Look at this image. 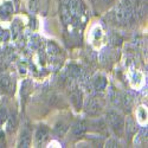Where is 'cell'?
Wrapping results in <instances>:
<instances>
[{
    "label": "cell",
    "instance_id": "obj_1",
    "mask_svg": "<svg viewBox=\"0 0 148 148\" xmlns=\"http://www.w3.org/2000/svg\"><path fill=\"white\" fill-rule=\"evenodd\" d=\"M114 19L121 25H126L133 20L132 0H121L114 10Z\"/></svg>",
    "mask_w": 148,
    "mask_h": 148
},
{
    "label": "cell",
    "instance_id": "obj_2",
    "mask_svg": "<svg viewBox=\"0 0 148 148\" xmlns=\"http://www.w3.org/2000/svg\"><path fill=\"white\" fill-rule=\"evenodd\" d=\"M106 121L107 125H109V127L112 128V130H114L116 135L122 136L125 133V119L120 113L115 110H109L106 116Z\"/></svg>",
    "mask_w": 148,
    "mask_h": 148
},
{
    "label": "cell",
    "instance_id": "obj_3",
    "mask_svg": "<svg viewBox=\"0 0 148 148\" xmlns=\"http://www.w3.org/2000/svg\"><path fill=\"white\" fill-rule=\"evenodd\" d=\"M104 108V100L101 96H91L84 104V110L88 115H98Z\"/></svg>",
    "mask_w": 148,
    "mask_h": 148
},
{
    "label": "cell",
    "instance_id": "obj_4",
    "mask_svg": "<svg viewBox=\"0 0 148 148\" xmlns=\"http://www.w3.org/2000/svg\"><path fill=\"white\" fill-rule=\"evenodd\" d=\"M69 11L71 14V21H78L85 13V5L83 0H70Z\"/></svg>",
    "mask_w": 148,
    "mask_h": 148
},
{
    "label": "cell",
    "instance_id": "obj_5",
    "mask_svg": "<svg viewBox=\"0 0 148 148\" xmlns=\"http://www.w3.org/2000/svg\"><path fill=\"white\" fill-rule=\"evenodd\" d=\"M133 4V19H142L146 14L147 5L143 0H135Z\"/></svg>",
    "mask_w": 148,
    "mask_h": 148
},
{
    "label": "cell",
    "instance_id": "obj_6",
    "mask_svg": "<svg viewBox=\"0 0 148 148\" xmlns=\"http://www.w3.org/2000/svg\"><path fill=\"white\" fill-rule=\"evenodd\" d=\"M70 101L77 112L81 110L83 107V92L77 88H72L70 91Z\"/></svg>",
    "mask_w": 148,
    "mask_h": 148
},
{
    "label": "cell",
    "instance_id": "obj_7",
    "mask_svg": "<svg viewBox=\"0 0 148 148\" xmlns=\"http://www.w3.org/2000/svg\"><path fill=\"white\" fill-rule=\"evenodd\" d=\"M36 142L38 146L44 145L49 138H50V129H49L46 126H39L36 130Z\"/></svg>",
    "mask_w": 148,
    "mask_h": 148
},
{
    "label": "cell",
    "instance_id": "obj_8",
    "mask_svg": "<svg viewBox=\"0 0 148 148\" xmlns=\"http://www.w3.org/2000/svg\"><path fill=\"white\" fill-rule=\"evenodd\" d=\"M0 89H1L5 94L12 95L14 92V84L12 78L8 75H3L0 78Z\"/></svg>",
    "mask_w": 148,
    "mask_h": 148
},
{
    "label": "cell",
    "instance_id": "obj_9",
    "mask_svg": "<svg viewBox=\"0 0 148 148\" xmlns=\"http://www.w3.org/2000/svg\"><path fill=\"white\" fill-rule=\"evenodd\" d=\"M107 78L103 76V75H96L92 81H91V85H92V88L95 89V91L97 92H102L106 88H107Z\"/></svg>",
    "mask_w": 148,
    "mask_h": 148
},
{
    "label": "cell",
    "instance_id": "obj_10",
    "mask_svg": "<svg viewBox=\"0 0 148 148\" xmlns=\"http://www.w3.org/2000/svg\"><path fill=\"white\" fill-rule=\"evenodd\" d=\"M88 130V126H87V122L81 120V121H77L75 125L72 126V129H71V133L75 138H81L83 135L87 133Z\"/></svg>",
    "mask_w": 148,
    "mask_h": 148
},
{
    "label": "cell",
    "instance_id": "obj_11",
    "mask_svg": "<svg viewBox=\"0 0 148 148\" xmlns=\"http://www.w3.org/2000/svg\"><path fill=\"white\" fill-rule=\"evenodd\" d=\"M125 133L128 136V139H132L136 134V123L134 122L132 117H128L125 121Z\"/></svg>",
    "mask_w": 148,
    "mask_h": 148
},
{
    "label": "cell",
    "instance_id": "obj_12",
    "mask_svg": "<svg viewBox=\"0 0 148 148\" xmlns=\"http://www.w3.org/2000/svg\"><path fill=\"white\" fill-rule=\"evenodd\" d=\"M120 106L123 107L126 112H130L133 106V97L129 94H122L120 97Z\"/></svg>",
    "mask_w": 148,
    "mask_h": 148
},
{
    "label": "cell",
    "instance_id": "obj_13",
    "mask_svg": "<svg viewBox=\"0 0 148 148\" xmlns=\"http://www.w3.org/2000/svg\"><path fill=\"white\" fill-rule=\"evenodd\" d=\"M60 19L63 21L64 25H68V24L71 23V14H70V11H69V5H63L60 4Z\"/></svg>",
    "mask_w": 148,
    "mask_h": 148
},
{
    "label": "cell",
    "instance_id": "obj_14",
    "mask_svg": "<svg viewBox=\"0 0 148 148\" xmlns=\"http://www.w3.org/2000/svg\"><path fill=\"white\" fill-rule=\"evenodd\" d=\"M30 145H31V134H30V132L27 129H24L21 132V135H20L18 147L27 148V147H30Z\"/></svg>",
    "mask_w": 148,
    "mask_h": 148
},
{
    "label": "cell",
    "instance_id": "obj_15",
    "mask_svg": "<svg viewBox=\"0 0 148 148\" xmlns=\"http://www.w3.org/2000/svg\"><path fill=\"white\" fill-rule=\"evenodd\" d=\"M6 121H7V132H8V133H13V132L17 129V126H18L17 115H16V114L10 115Z\"/></svg>",
    "mask_w": 148,
    "mask_h": 148
},
{
    "label": "cell",
    "instance_id": "obj_16",
    "mask_svg": "<svg viewBox=\"0 0 148 148\" xmlns=\"http://www.w3.org/2000/svg\"><path fill=\"white\" fill-rule=\"evenodd\" d=\"M7 117H8V110L6 102H1L0 103V126L4 125V122H6Z\"/></svg>",
    "mask_w": 148,
    "mask_h": 148
},
{
    "label": "cell",
    "instance_id": "obj_17",
    "mask_svg": "<svg viewBox=\"0 0 148 148\" xmlns=\"http://www.w3.org/2000/svg\"><path fill=\"white\" fill-rule=\"evenodd\" d=\"M68 73H69V78H78V77L81 76V69H79L77 65L71 64V65L69 66Z\"/></svg>",
    "mask_w": 148,
    "mask_h": 148
},
{
    "label": "cell",
    "instance_id": "obj_18",
    "mask_svg": "<svg viewBox=\"0 0 148 148\" xmlns=\"http://www.w3.org/2000/svg\"><path fill=\"white\" fill-rule=\"evenodd\" d=\"M66 130H68V126L65 125V123H63V122L57 123L56 127H55V133L57 135H64Z\"/></svg>",
    "mask_w": 148,
    "mask_h": 148
},
{
    "label": "cell",
    "instance_id": "obj_19",
    "mask_svg": "<svg viewBox=\"0 0 148 148\" xmlns=\"http://www.w3.org/2000/svg\"><path fill=\"white\" fill-rule=\"evenodd\" d=\"M39 3H40V0H30V10L32 12H37L39 10Z\"/></svg>",
    "mask_w": 148,
    "mask_h": 148
},
{
    "label": "cell",
    "instance_id": "obj_20",
    "mask_svg": "<svg viewBox=\"0 0 148 148\" xmlns=\"http://www.w3.org/2000/svg\"><path fill=\"white\" fill-rule=\"evenodd\" d=\"M106 147H110V148H112V147H120V142H119L117 139L112 138V139H109V140L107 141Z\"/></svg>",
    "mask_w": 148,
    "mask_h": 148
},
{
    "label": "cell",
    "instance_id": "obj_21",
    "mask_svg": "<svg viewBox=\"0 0 148 148\" xmlns=\"http://www.w3.org/2000/svg\"><path fill=\"white\" fill-rule=\"evenodd\" d=\"M6 146V136L5 133L3 130H0V147H5Z\"/></svg>",
    "mask_w": 148,
    "mask_h": 148
},
{
    "label": "cell",
    "instance_id": "obj_22",
    "mask_svg": "<svg viewBox=\"0 0 148 148\" xmlns=\"http://www.w3.org/2000/svg\"><path fill=\"white\" fill-rule=\"evenodd\" d=\"M100 3L102 5H110V4L115 3V0H100Z\"/></svg>",
    "mask_w": 148,
    "mask_h": 148
},
{
    "label": "cell",
    "instance_id": "obj_23",
    "mask_svg": "<svg viewBox=\"0 0 148 148\" xmlns=\"http://www.w3.org/2000/svg\"><path fill=\"white\" fill-rule=\"evenodd\" d=\"M59 3H60V4H63V5H69L70 0H59Z\"/></svg>",
    "mask_w": 148,
    "mask_h": 148
}]
</instances>
